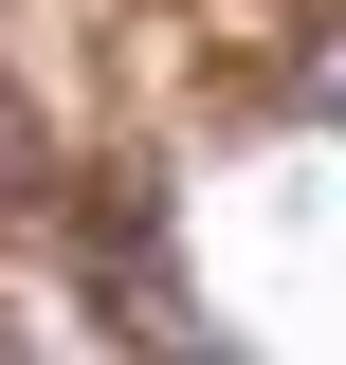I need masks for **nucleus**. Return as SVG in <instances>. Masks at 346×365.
I'll return each mask as SVG.
<instances>
[{
  "label": "nucleus",
  "mask_w": 346,
  "mask_h": 365,
  "mask_svg": "<svg viewBox=\"0 0 346 365\" xmlns=\"http://www.w3.org/2000/svg\"><path fill=\"white\" fill-rule=\"evenodd\" d=\"M91 311H110V329H201V311H182V274H164V237H128V201L91 220Z\"/></svg>",
  "instance_id": "obj_1"
},
{
  "label": "nucleus",
  "mask_w": 346,
  "mask_h": 365,
  "mask_svg": "<svg viewBox=\"0 0 346 365\" xmlns=\"http://www.w3.org/2000/svg\"><path fill=\"white\" fill-rule=\"evenodd\" d=\"M310 110H328V128H346V37H310Z\"/></svg>",
  "instance_id": "obj_3"
},
{
  "label": "nucleus",
  "mask_w": 346,
  "mask_h": 365,
  "mask_svg": "<svg viewBox=\"0 0 346 365\" xmlns=\"http://www.w3.org/2000/svg\"><path fill=\"white\" fill-rule=\"evenodd\" d=\"M37 182H55V146H37V110L0 91V201H37Z\"/></svg>",
  "instance_id": "obj_2"
}]
</instances>
